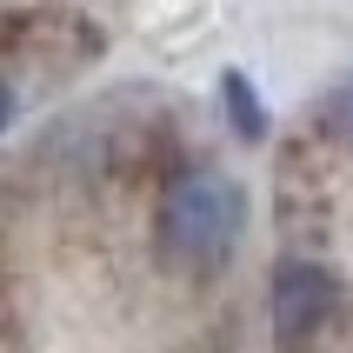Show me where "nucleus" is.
Instances as JSON below:
<instances>
[{"label":"nucleus","instance_id":"f257e3e1","mask_svg":"<svg viewBox=\"0 0 353 353\" xmlns=\"http://www.w3.org/2000/svg\"><path fill=\"white\" fill-rule=\"evenodd\" d=\"M247 234V187L220 167H180L154 200V254L174 274H220Z\"/></svg>","mask_w":353,"mask_h":353},{"label":"nucleus","instance_id":"f03ea898","mask_svg":"<svg viewBox=\"0 0 353 353\" xmlns=\"http://www.w3.org/2000/svg\"><path fill=\"white\" fill-rule=\"evenodd\" d=\"M347 307V287L327 260L314 254H287L267 280V334H274V353H307L314 340H327V327Z\"/></svg>","mask_w":353,"mask_h":353},{"label":"nucleus","instance_id":"7ed1b4c3","mask_svg":"<svg viewBox=\"0 0 353 353\" xmlns=\"http://www.w3.org/2000/svg\"><path fill=\"white\" fill-rule=\"evenodd\" d=\"M220 107H227V127H234L240 140H267V127H274V114H267V100H260V87L240 67H227L220 74Z\"/></svg>","mask_w":353,"mask_h":353},{"label":"nucleus","instance_id":"20e7f679","mask_svg":"<svg viewBox=\"0 0 353 353\" xmlns=\"http://www.w3.org/2000/svg\"><path fill=\"white\" fill-rule=\"evenodd\" d=\"M320 127H327L334 140H347V147H353V74L334 80V94H327V107H320Z\"/></svg>","mask_w":353,"mask_h":353},{"label":"nucleus","instance_id":"39448f33","mask_svg":"<svg viewBox=\"0 0 353 353\" xmlns=\"http://www.w3.org/2000/svg\"><path fill=\"white\" fill-rule=\"evenodd\" d=\"M14 114H20V94H14V80L0 74V134H7V127H14Z\"/></svg>","mask_w":353,"mask_h":353}]
</instances>
